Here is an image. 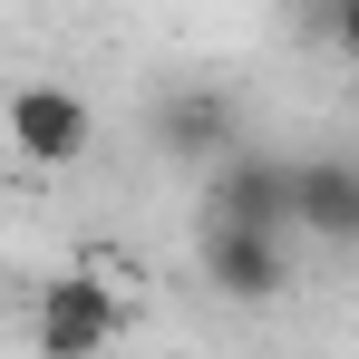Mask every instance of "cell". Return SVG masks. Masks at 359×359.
Returning a JSON list of instances; mask_svg holds the SVG:
<instances>
[{"label":"cell","mask_w":359,"mask_h":359,"mask_svg":"<svg viewBox=\"0 0 359 359\" xmlns=\"http://www.w3.org/2000/svg\"><path fill=\"white\" fill-rule=\"evenodd\" d=\"M301 20H311V29H320V39L359 68V0H301Z\"/></svg>","instance_id":"52a82bcc"},{"label":"cell","mask_w":359,"mask_h":359,"mask_svg":"<svg viewBox=\"0 0 359 359\" xmlns=\"http://www.w3.org/2000/svg\"><path fill=\"white\" fill-rule=\"evenodd\" d=\"M292 233L359 252V156H292Z\"/></svg>","instance_id":"277c9868"},{"label":"cell","mask_w":359,"mask_h":359,"mask_svg":"<svg viewBox=\"0 0 359 359\" xmlns=\"http://www.w3.org/2000/svg\"><path fill=\"white\" fill-rule=\"evenodd\" d=\"M204 214H233V224H282L292 233V156H214L204 165Z\"/></svg>","instance_id":"5b68a950"},{"label":"cell","mask_w":359,"mask_h":359,"mask_svg":"<svg viewBox=\"0 0 359 359\" xmlns=\"http://www.w3.org/2000/svg\"><path fill=\"white\" fill-rule=\"evenodd\" d=\"M146 136H156V156H175V165H214V156L243 146V107L224 88H165V97L146 107Z\"/></svg>","instance_id":"3957f363"},{"label":"cell","mask_w":359,"mask_h":359,"mask_svg":"<svg viewBox=\"0 0 359 359\" xmlns=\"http://www.w3.org/2000/svg\"><path fill=\"white\" fill-rule=\"evenodd\" d=\"M194 262H204V282H214L224 301H282V282H292V233H282V224H233V214H204Z\"/></svg>","instance_id":"6da1fadb"},{"label":"cell","mask_w":359,"mask_h":359,"mask_svg":"<svg viewBox=\"0 0 359 359\" xmlns=\"http://www.w3.org/2000/svg\"><path fill=\"white\" fill-rule=\"evenodd\" d=\"M0 126H10V146H20L29 165H78V156L97 146V107H88L78 88H59V78H29V88H10Z\"/></svg>","instance_id":"7a4b0ae2"},{"label":"cell","mask_w":359,"mask_h":359,"mask_svg":"<svg viewBox=\"0 0 359 359\" xmlns=\"http://www.w3.org/2000/svg\"><path fill=\"white\" fill-rule=\"evenodd\" d=\"M117 330H126V301L107 292V282H49V292H39V350L88 359V350H107Z\"/></svg>","instance_id":"8992f818"}]
</instances>
